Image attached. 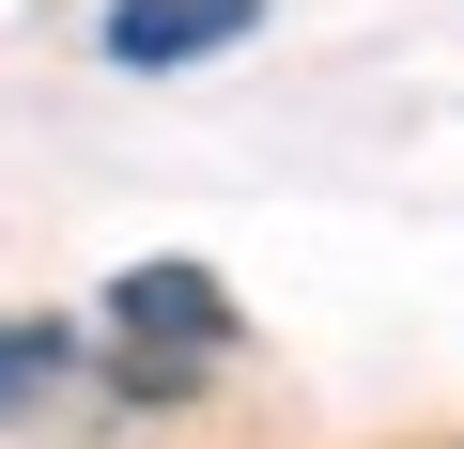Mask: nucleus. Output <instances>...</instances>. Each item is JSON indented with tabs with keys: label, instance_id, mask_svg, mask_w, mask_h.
Returning a JSON list of instances; mask_svg holds the SVG:
<instances>
[{
	"label": "nucleus",
	"instance_id": "1",
	"mask_svg": "<svg viewBox=\"0 0 464 449\" xmlns=\"http://www.w3.org/2000/svg\"><path fill=\"white\" fill-rule=\"evenodd\" d=\"M109 341H124V387H140V403H186L201 356H232V295H217L201 264H140V279L109 295Z\"/></svg>",
	"mask_w": 464,
	"mask_h": 449
},
{
	"label": "nucleus",
	"instance_id": "2",
	"mask_svg": "<svg viewBox=\"0 0 464 449\" xmlns=\"http://www.w3.org/2000/svg\"><path fill=\"white\" fill-rule=\"evenodd\" d=\"M264 0H109V63H217L248 47Z\"/></svg>",
	"mask_w": 464,
	"mask_h": 449
},
{
	"label": "nucleus",
	"instance_id": "3",
	"mask_svg": "<svg viewBox=\"0 0 464 449\" xmlns=\"http://www.w3.org/2000/svg\"><path fill=\"white\" fill-rule=\"evenodd\" d=\"M47 372H63V326H0V403H32Z\"/></svg>",
	"mask_w": 464,
	"mask_h": 449
}]
</instances>
